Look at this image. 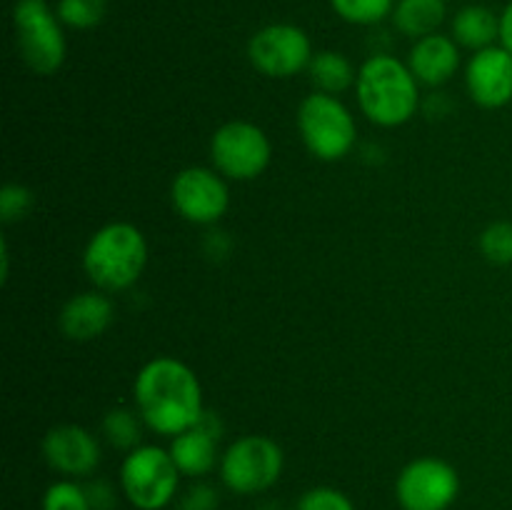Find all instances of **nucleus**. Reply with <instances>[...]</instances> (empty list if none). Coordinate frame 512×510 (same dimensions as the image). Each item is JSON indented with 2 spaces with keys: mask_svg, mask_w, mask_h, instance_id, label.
<instances>
[{
  "mask_svg": "<svg viewBox=\"0 0 512 510\" xmlns=\"http://www.w3.org/2000/svg\"><path fill=\"white\" fill-rule=\"evenodd\" d=\"M133 395L143 423L158 435L175 438L205 418L198 375L168 355L153 358L140 368Z\"/></svg>",
  "mask_w": 512,
  "mask_h": 510,
  "instance_id": "1",
  "label": "nucleus"
},
{
  "mask_svg": "<svg viewBox=\"0 0 512 510\" xmlns=\"http://www.w3.org/2000/svg\"><path fill=\"white\" fill-rule=\"evenodd\" d=\"M355 93L365 118L383 128L408 123L420 103L418 78L393 55H373L365 60L355 80Z\"/></svg>",
  "mask_w": 512,
  "mask_h": 510,
  "instance_id": "2",
  "label": "nucleus"
},
{
  "mask_svg": "<svg viewBox=\"0 0 512 510\" xmlns=\"http://www.w3.org/2000/svg\"><path fill=\"white\" fill-rule=\"evenodd\" d=\"M148 263V243L133 223H108L95 230L83 253V268L103 293L130 288Z\"/></svg>",
  "mask_w": 512,
  "mask_h": 510,
  "instance_id": "3",
  "label": "nucleus"
},
{
  "mask_svg": "<svg viewBox=\"0 0 512 510\" xmlns=\"http://www.w3.org/2000/svg\"><path fill=\"white\" fill-rule=\"evenodd\" d=\"M15 45L33 73L53 75L65 63V33L58 13L45 0H15Z\"/></svg>",
  "mask_w": 512,
  "mask_h": 510,
  "instance_id": "4",
  "label": "nucleus"
},
{
  "mask_svg": "<svg viewBox=\"0 0 512 510\" xmlns=\"http://www.w3.org/2000/svg\"><path fill=\"white\" fill-rule=\"evenodd\" d=\"M180 470L170 450L138 445L120 465V488L138 510H163L178 495Z\"/></svg>",
  "mask_w": 512,
  "mask_h": 510,
  "instance_id": "5",
  "label": "nucleus"
},
{
  "mask_svg": "<svg viewBox=\"0 0 512 510\" xmlns=\"http://www.w3.org/2000/svg\"><path fill=\"white\" fill-rule=\"evenodd\" d=\"M298 130L305 148L315 158L333 163L345 158L355 145V120L335 95L310 93L298 108Z\"/></svg>",
  "mask_w": 512,
  "mask_h": 510,
  "instance_id": "6",
  "label": "nucleus"
},
{
  "mask_svg": "<svg viewBox=\"0 0 512 510\" xmlns=\"http://www.w3.org/2000/svg\"><path fill=\"white\" fill-rule=\"evenodd\" d=\"M283 463V450L273 438L245 435L223 453L220 478L233 493L258 495L278 483L283 475Z\"/></svg>",
  "mask_w": 512,
  "mask_h": 510,
  "instance_id": "7",
  "label": "nucleus"
},
{
  "mask_svg": "<svg viewBox=\"0 0 512 510\" xmlns=\"http://www.w3.org/2000/svg\"><path fill=\"white\" fill-rule=\"evenodd\" d=\"M270 140L263 128L245 120H230L215 130L210 158L215 170L230 180H255L270 163Z\"/></svg>",
  "mask_w": 512,
  "mask_h": 510,
  "instance_id": "8",
  "label": "nucleus"
},
{
  "mask_svg": "<svg viewBox=\"0 0 512 510\" xmlns=\"http://www.w3.org/2000/svg\"><path fill=\"white\" fill-rule=\"evenodd\" d=\"M308 33L293 23H273L260 28L248 43V58L260 75L293 78L313 60Z\"/></svg>",
  "mask_w": 512,
  "mask_h": 510,
  "instance_id": "9",
  "label": "nucleus"
},
{
  "mask_svg": "<svg viewBox=\"0 0 512 510\" xmlns=\"http://www.w3.org/2000/svg\"><path fill=\"white\" fill-rule=\"evenodd\" d=\"M403 510H448L460 495V475L440 458H418L405 465L395 483Z\"/></svg>",
  "mask_w": 512,
  "mask_h": 510,
  "instance_id": "10",
  "label": "nucleus"
},
{
  "mask_svg": "<svg viewBox=\"0 0 512 510\" xmlns=\"http://www.w3.org/2000/svg\"><path fill=\"white\" fill-rule=\"evenodd\" d=\"M170 200L185 220L210 225L225 215L230 205V193L218 170L185 168L175 175L173 185H170Z\"/></svg>",
  "mask_w": 512,
  "mask_h": 510,
  "instance_id": "11",
  "label": "nucleus"
},
{
  "mask_svg": "<svg viewBox=\"0 0 512 510\" xmlns=\"http://www.w3.org/2000/svg\"><path fill=\"white\" fill-rule=\"evenodd\" d=\"M470 98L483 108H505L512 100V53L503 45L475 50L465 68Z\"/></svg>",
  "mask_w": 512,
  "mask_h": 510,
  "instance_id": "12",
  "label": "nucleus"
},
{
  "mask_svg": "<svg viewBox=\"0 0 512 510\" xmlns=\"http://www.w3.org/2000/svg\"><path fill=\"white\" fill-rule=\"evenodd\" d=\"M43 455L50 468L68 478L90 475L100 463V445L80 425H55L43 438Z\"/></svg>",
  "mask_w": 512,
  "mask_h": 510,
  "instance_id": "13",
  "label": "nucleus"
},
{
  "mask_svg": "<svg viewBox=\"0 0 512 510\" xmlns=\"http://www.w3.org/2000/svg\"><path fill=\"white\" fill-rule=\"evenodd\" d=\"M113 323V303L100 290L73 295L58 315V328L70 340H93Z\"/></svg>",
  "mask_w": 512,
  "mask_h": 510,
  "instance_id": "14",
  "label": "nucleus"
},
{
  "mask_svg": "<svg viewBox=\"0 0 512 510\" xmlns=\"http://www.w3.org/2000/svg\"><path fill=\"white\" fill-rule=\"evenodd\" d=\"M460 65V48L453 38L448 35H425V38L415 40L413 50H410L408 68L418 78V83L425 85H443L458 73Z\"/></svg>",
  "mask_w": 512,
  "mask_h": 510,
  "instance_id": "15",
  "label": "nucleus"
},
{
  "mask_svg": "<svg viewBox=\"0 0 512 510\" xmlns=\"http://www.w3.org/2000/svg\"><path fill=\"white\" fill-rule=\"evenodd\" d=\"M215 438H218L215 428L203 425V420L195 428L175 435L173 445H170V455H173L180 475L200 478V475H208L215 468V463H218V445H215Z\"/></svg>",
  "mask_w": 512,
  "mask_h": 510,
  "instance_id": "16",
  "label": "nucleus"
},
{
  "mask_svg": "<svg viewBox=\"0 0 512 510\" xmlns=\"http://www.w3.org/2000/svg\"><path fill=\"white\" fill-rule=\"evenodd\" d=\"M453 40L463 48L483 50L500 40V15L485 5H468L453 18Z\"/></svg>",
  "mask_w": 512,
  "mask_h": 510,
  "instance_id": "17",
  "label": "nucleus"
},
{
  "mask_svg": "<svg viewBox=\"0 0 512 510\" xmlns=\"http://www.w3.org/2000/svg\"><path fill=\"white\" fill-rule=\"evenodd\" d=\"M443 20L445 0H398L393 10L395 28L415 40L438 33Z\"/></svg>",
  "mask_w": 512,
  "mask_h": 510,
  "instance_id": "18",
  "label": "nucleus"
},
{
  "mask_svg": "<svg viewBox=\"0 0 512 510\" xmlns=\"http://www.w3.org/2000/svg\"><path fill=\"white\" fill-rule=\"evenodd\" d=\"M308 73L315 88L328 95L343 93V90H348L353 85V80H358L350 60L345 55L335 53V50H320V53H315L308 65Z\"/></svg>",
  "mask_w": 512,
  "mask_h": 510,
  "instance_id": "19",
  "label": "nucleus"
},
{
  "mask_svg": "<svg viewBox=\"0 0 512 510\" xmlns=\"http://www.w3.org/2000/svg\"><path fill=\"white\" fill-rule=\"evenodd\" d=\"M335 13L353 25H375L393 15L395 0H330Z\"/></svg>",
  "mask_w": 512,
  "mask_h": 510,
  "instance_id": "20",
  "label": "nucleus"
},
{
  "mask_svg": "<svg viewBox=\"0 0 512 510\" xmlns=\"http://www.w3.org/2000/svg\"><path fill=\"white\" fill-rule=\"evenodd\" d=\"M55 13L68 28L90 30L103 20L105 0H58Z\"/></svg>",
  "mask_w": 512,
  "mask_h": 510,
  "instance_id": "21",
  "label": "nucleus"
},
{
  "mask_svg": "<svg viewBox=\"0 0 512 510\" xmlns=\"http://www.w3.org/2000/svg\"><path fill=\"white\" fill-rule=\"evenodd\" d=\"M480 253L495 265H512V223L500 220L488 225L480 235Z\"/></svg>",
  "mask_w": 512,
  "mask_h": 510,
  "instance_id": "22",
  "label": "nucleus"
},
{
  "mask_svg": "<svg viewBox=\"0 0 512 510\" xmlns=\"http://www.w3.org/2000/svg\"><path fill=\"white\" fill-rule=\"evenodd\" d=\"M103 433L115 448H138L140 425L135 413H130V410H110L103 418Z\"/></svg>",
  "mask_w": 512,
  "mask_h": 510,
  "instance_id": "23",
  "label": "nucleus"
},
{
  "mask_svg": "<svg viewBox=\"0 0 512 510\" xmlns=\"http://www.w3.org/2000/svg\"><path fill=\"white\" fill-rule=\"evenodd\" d=\"M43 510H93L88 490L73 480H58L43 495Z\"/></svg>",
  "mask_w": 512,
  "mask_h": 510,
  "instance_id": "24",
  "label": "nucleus"
},
{
  "mask_svg": "<svg viewBox=\"0 0 512 510\" xmlns=\"http://www.w3.org/2000/svg\"><path fill=\"white\" fill-rule=\"evenodd\" d=\"M295 510H355L353 500L340 490L328 488V485H318L300 495Z\"/></svg>",
  "mask_w": 512,
  "mask_h": 510,
  "instance_id": "25",
  "label": "nucleus"
},
{
  "mask_svg": "<svg viewBox=\"0 0 512 510\" xmlns=\"http://www.w3.org/2000/svg\"><path fill=\"white\" fill-rule=\"evenodd\" d=\"M33 208V195L23 185H5L3 193H0V215H3L5 223L10 220H18L28 215V210Z\"/></svg>",
  "mask_w": 512,
  "mask_h": 510,
  "instance_id": "26",
  "label": "nucleus"
},
{
  "mask_svg": "<svg viewBox=\"0 0 512 510\" xmlns=\"http://www.w3.org/2000/svg\"><path fill=\"white\" fill-rule=\"evenodd\" d=\"M178 510H218V490L208 483H198L180 498Z\"/></svg>",
  "mask_w": 512,
  "mask_h": 510,
  "instance_id": "27",
  "label": "nucleus"
},
{
  "mask_svg": "<svg viewBox=\"0 0 512 510\" xmlns=\"http://www.w3.org/2000/svg\"><path fill=\"white\" fill-rule=\"evenodd\" d=\"M88 500H90V508L93 510H113V503H115V493L113 488H110L105 480H95V483H90L88 488Z\"/></svg>",
  "mask_w": 512,
  "mask_h": 510,
  "instance_id": "28",
  "label": "nucleus"
},
{
  "mask_svg": "<svg viewBox=\"0 0 512 510\" xmlns=\"http://www.w3.org/2000/svg\"><path fill=\"white\" fill-rule=\"evenodd\" d=\"M500 45L512 53V0L500 13Z\"/></svg>",
  "mask_w": 512,
  "mask_h": 510,
  "instance_id": "29",
  "label": "nucleus"
}]
</instances>
